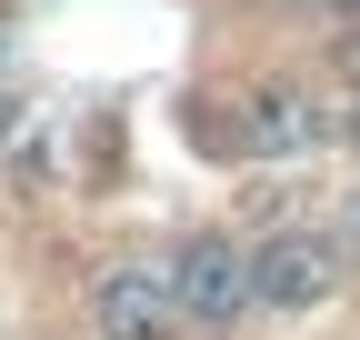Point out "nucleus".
Returning a JSON list of instances; mask_svg holds the SVG:
<instances>
[{
  "label": "nucleus",
  "mask_w": 360,
  "mask_h": 340,
  "mask_svg": "<svg viewBox=\"0 0 360 340\" xmlns=\"http://www.w3.org/2000/svg\"><path fill=\"white\" fill-rule=\"evenodd\" d=\"M170 310L200 320V330H231V320L250 310V261H240L220 230L180 240V250H170Z\"/></svg>",
  "instance_id": "f257e3e1"
},
{
  "label": "nucleus",
  "mask_w": 360,
  "mask_h": 340,
  "mask_svg": "<svg viewBox=\"0 0 360 340\" xmlns=\"http://www.w3.org/2000/svg\"><path fill=\"white\" fill-rule=\"evenodd\" d=\"M330 280H340V250H330L321 230H281V240L250 250V301H270V310L330 301Z\"/></svg>",
  "instance_id": "f03ea898"
},
{
  "label": "nucleus",
  "mask_w": 360,
  "mask_h": 340,
  "mask_svg": "<svg viewBox=\"0 0 360 340\" xmlns=\"http://www.w3.org/2000/svg\"><path fill=\"white\" fill-rule=\"evenodd\" d=\"M321 131H330V110H321V91H300V80H260L240 100V150L250 160H300Z\"/></svg>",
  "instance_id": "7ed1b4c3"
},
{
  "label": "nucleus",
  "mask_w": 360,
  "mask_h": 340,
  "mask_svg": "<svg viewBox=\"0 0 360 340\" xmlns=\"http://www.w3.org/2000/svg\"><path fill=\"white\" fill-rule=\"evenodd\" d=\"M170 270H141V261H120L90 280V330L101 340H170Z\"/></svg>",
  "instance_id": "20e7f679"
},
{
  "label": "nucleus",
  "mask_w": 360,
  "mask_h": 340,
  "mask_svg": "<svg viewBox=\"0 0 360 340\" xmlns=\"http://www.w3.org/2000/svg\"><path fill=\"white\" fill-rule=\"evenodd\" d=\"M340 131H350V140H360V100H350V120H340Z\"/></svg>",
  "instance_id": "39448f33"
},
{
  "label": "nucleus",
  "mask_w": 360,
  "mask_h": 340,
  "mask_svg": "<svg viewBox=\"0 0 360 340\" xmlns=\"http://www.w3.org/2000/svg\"><path fill=\"white\" fill-rule=\"evenodd\" d=\"M350 250H360V200H350Z\"/></svg>",
  "instance_id": "423d86ee"
},
{
  "label": "nucleus",
  "mask_w": 360,
  "mask_h": 340,
  "mask_svg": "<svg viewBox=\"0 0 360 340\" xmlns=\"http://www.w3.org/2000/svg\"><path fill=\"white\" fill-rule=\"evenodd\" d=\"M0 131H11V100H0Z\"/></svg>",
  "instance_id": "0eeeda50"
},
{
  "label": "nucleus",
  "mask_w": 360,
  "mask_h": 340,
  "mask_svg": "<svg viewBox=\"0 0 360 340\" xmlns=\"http://www.w3.org/2000/svg\"><path fill=\"white\" fill-rule=\"evenodd\" d=\"M340 11H360V0H340Z\"/></svg>",
  "instance_id": "6e6552de"
}]
</instances>
